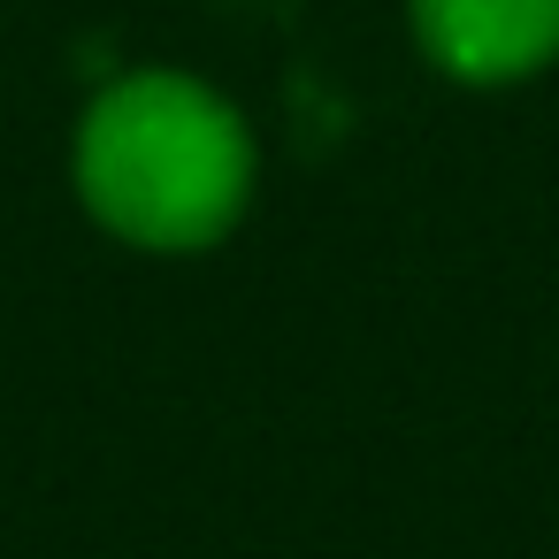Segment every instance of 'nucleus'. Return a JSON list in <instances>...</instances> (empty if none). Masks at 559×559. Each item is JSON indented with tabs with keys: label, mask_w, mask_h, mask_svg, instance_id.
Wrapping results in <instances>:
<instances>
[{
	"label": "nucleus",
	"mask_w": 559,
	"mask_h": 559,
	"mask_svg": "<svg viewBox=\"0 0 559 559\" xmlns=\"http://www.w3.org/2000/svg\"><path fill=\"white\" fill-rule=\"evenodd\" d=\"M261 146L230 93L192 70L108 78L70 139L85 215L139 253H207L253 207Z\"/></svg>",
	"instance_id": "1"
},
{
	"label": "nucleus",
	"mask_w": 559,
	"mask_h": 559,
	"mask_svg": "<svg viewBox=\"0 0 559 559\" xmlns=\"http://www.w3.org/2000/svg\"><path fill=\"white\" fill-rule=\"evenodd\" d=\"M414 39L460 85H513L559 55V0H414Z\"/></svg>",
	"instance_id": "2"
}]
</instances>
